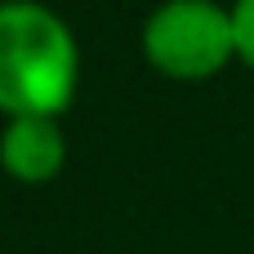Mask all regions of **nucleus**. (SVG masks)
Instances as JSON below:
<instances>
[{
    "label": "nucleus",
    "mask_w": 254,
    "mask_h": 254,
    "mask_svg": "<svg viewBox=\"0 0 254 254\" xmlns=\"http://www.w3.org/2000/svg\"><path fill=\"white\" fill-rule=\"evenodd\" d=\"M80 49L71 27L36 0H0V112L63 116L76 98Z\"/></svg>",
    "instance_id": "obj_1"
},
{
    "label": "nucleus",
    "mask_w": 254,
    "mask_h": 254,
    "mask_svg": "<svg viewBox=\"0 0 254 254\" xmlns=\"http://www.w3.org/2000/svg\"><path fill=\"white\" fill-rule=\"evenodd\" d=\"M232 27H237V58L254 71V0H232Z\"/></svg>",
    "instance_id": "obj_4"
},
{
    "label": "nucleus",
    "mask_w": 254,
    "mask_h": 254,
    "mask_svg": "<svg viewBox=\"0 0 254 254\" xmlns=\"http://www.w3.org/2000/svg\"><path fill=\"white\" fill-rule=\"evenodd\" d=\"M67 161L58 116H13L0 129V170L13 183H49Z\"/></svg>",
    "instance_id": "obj_3"
},
{
    "label": "nucleus",
    "mask_w": 254,
    "mask_h": 254,
    "mask_svg": "<svg viewBox=\"0 0 254 254\" xmlns=\"http://www.w3.org/2000/svg\"><path fill=\"white\" fill-rule=\"evenodd\" d=\"M143 58L170 80H210L237 58L232 4L165 0L143 22Z\"/></svg>",
    "instance_id": "obj_2"
}]
</instances>
